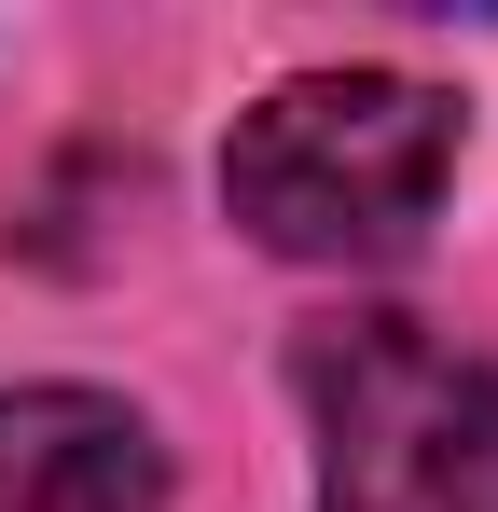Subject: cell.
I'll use <instances>...</instances> for the list:
<instances>
[{
    "instance_id": "obj_2",
    "label": "cell",
    "mask_w": 498,
    "mask_h": 512,
    "mask_svg": "<svg viewBox=\"0 0 498 512\" xmlns=\"http://www.w3.org/2000/svg\"><path fill=\"white\" fill-rule=\"evenodd\" d=\"M319 512H498V374L415 319H319Z\"/></svg>"
},
{
    "instance_id": "obj_1",
    "label": "cell",
    "mask_w": 498,
    "mask_h": 512,
    "mask_svg": "<svg viewBox=\"0 0 498 512\" xmlns=\"http://www.w3.org/2000/svg\"><path fill=\"white\" fill-rule=\"evenodd\" d=\"M443 167H457V97L402 70H305L236 125L222 208L291 263H388L443 208Z\"/></svg>"
},
{
    "instance_id": "obj_3",
    "label": "cell",
    "mask_w": 498,
    "mask_h": 512,
    "mask_svg": "<svg viewBox=\"0 0 498 512\" xmlns=\"http://www.w3.org/2000/svg\"><path fill=\"white\" fill-rule=\"evenodd\" d=\"M166 457L97 388H0V512H153Z\"/></svg>"
}]
</instances>
